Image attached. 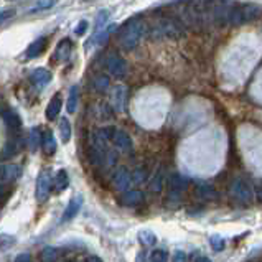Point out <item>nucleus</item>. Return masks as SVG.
<instances>
[{
    "mask_svg": "<svg viewBox=\"0 0 262 262\" xmlns=\"http://www.w3.org/2000/svg\"><path fill=\"white\" fill-rule=\"evenodd\" d=\"M145 33V24L141 19H130L119 31V42L124 49H134Z\"/></svg>",
    "mask_w": 262,
    "mask_h": 262,
    "instance_id": "f257e3e1",
    "label": "nucleus"
},
{
    "mask_svg": "<svg viewBox=\"0 0 262 262\" xmlns=\"http://www.w3.org/2000/svg\"><path fill=\"white\" fill-rule=\"evenodd\" d=\"M183 31H185L183 24L173 15L162 17L153 25V37L157 38H178L183 35Z\"/></svg>",
    "mask_w": 262,
    "mask_h": 262,
    "instance_id": "f03ea898",
    "label": "nucleus"
},
{
    "mask_svg": "<svg viewBox=\"0 0 262 262\" xmlns=\"http://www.w3.org/2000/svg\"><path fill=\"white\" fill-rule=\"evenodd\" d=\"M262 8L254 5V3H234L231 19H229V25H246L249 22H254L261 17Z\"/></svg>",
    "mask_w": 262,
    "mask_h": 262,
    "instance_id": "7ed1b4c3",
    "label": "nucleus"
},
{
    "mask_svg": "<svg viewBox=\"0 0 262 262\" xmlns=\"http://www.w3.org/2000/svg\"><path fill=\"white\" fill-rule=\"evenodd\" d=\"M231 196L239 203H249L252 196H254V193H252V187L246 180L236 178L231 183Z\"/></svg>",
    "mask_w": 262,
    "mask_h": 262,
    "instance_id": "20e7f679",
    "label": "nucleus"
},
{
    "mask_svg": "<svg viewBox=\"0 0 262 262\" xmlns=\"http://www.w3.org/2000/svg\"><path fill=\"white\" fill-rule=\"evenodd\" d=\"M51 177H49V173L47 170H42L37 178V187H35V196H37V200L40 203H43L45 200L48 198L49 191H51Z\"/></svg>",
    "mask_w": 262,
    "mask_h": 262,
    "instance_id": "39448f33",
    "label": "nucleus"
},
{
    "mask_svg": "<svg viewBox=\"0 0 262 262\" xmlns=\"http://www.w3.org/2000/svg\"><path fill=\"white\" fill-rule=\"evenodd\" d=\"M0 117H2L3 124L7 125V129L10 130L13 135H17V134L20 132V129H22V119H20V116L17 114L15 111L10 109V107H5V109L0 111Z\"/></svg>",
    "mask_w": 262,
    "mask_h": 262,
    "instance_id": "423d86ee",
    "label": "nucleus"
},
{
    "mask_svg": "<svg viewBox=\"0 0 262 262\" xmlns=\"http://www.w3.org/2000/svg\"><path fill=\"white\" fill-rule=\"evenodd\" d=\"M114 129L112 127H106V129H99L91 135V142H93V148H97V150L104 152L106 150L107 142L112 141L114 137Z\"/></svg>",
    "mask_w": 262,
    "mask_h": 262,
    "instance_id": "0eeeda50",
    "label": "nucleus"
},
{
    "mask_svg": "<svg viewBox=\"0 0 262 262\" xmlns=\"http://www.w3.org/2000/svg\"><path fill=\"white\" fill-rule=\"evenodd\" d=\"M106 66L114 78H124L125 73H127V63L117 55H111L109 58H107Z\"/></svg>",
    "mask_w": 262,
    "mask_h": 262,
    "instance_id": "6e6552de",
    "label": "nucleus"
},
{
    "mask_svg": "<svg viewBox=\"0 0 262 262\" xmlns=\"http://www.w3.org/2000/svg\"><path fill=\"white\" fill-rule=\"evenodd\" d=\"M111 101H112V109H114L116 112H124L125 101H127V88L122 86V84L114 86Z\"/></svg>",
    "mask_w": 262,
    "mask_h": 262,
    "instance_id": "1a4fd4ad",
    "label": "nucleus"
},
{
    "mask_svg": "<svg viewBox=\"0 0 262 262\" xmlns=\"http://www.w3.org/2000/svg\"><path fill=\"white\" fill-rule=\"evenodd\" d=\"M112 183H114L116 190H119V191H125V190L130 187L132 178H130V171L127 170V167H119V168L116 170Z\"/></svg>",
    "mask_w": 262,
    "mask_h": 262,
    "instance_id": "9d476101",
    "label": "nucleus"
},
{
    "mask_svg": "<svg viewBox=\"0 0 262 262\" xmlns=\"http://www.w3.org/2000/svg\"><path fill=\"white\" fill-rule=\"evenodd\" d=\"M22 175V168L15 164H5L0 165V182L3 183H12L19 180Z\"/></svg>",
    "mask_w": 262,
    "mask_h": 262,
    "instance_id": "9b49d317",
    "label": "nucleus"
},
{
    "mask_svg": "<svg viewBox=\"0 0 262 262\" xmlns=\"http://www.w3.org/2000/svg\"><path fill=\"white\" fill-rule=\"evenodd\" d=\"M112 142H114L117 150H120V152L127 153L132 150V141H130L129 134L124 132V130H117L114 134V137H112Z\"/></svg>",
    "mask_w": 262,
    "mask_h": 262,
    "instance_id": "f8f14e48",
    "label": "nucleus"
},
{
    "mask_svg": "<svg viewBox=\"0 0 262 262\" xmlns=\"http://www.w3.org/2000/svg\"><path fill=\"white\" fill-rule=\"evenodd\" d=\"M81 206H83V196H73L70 200V203H68V206H66V210H65V214H63V218L61 221H70V219H73L76 214L79 213V210H81Z\"/></svg>",
    "mask_w": 262,
    "mask_h": 262,
    "instance_id": "ddd939ff",
    "label": "nucleus"
},
{
    "mask_svg": "<svg viewBox=\"0 0 262 262\" xmlns=\"http://www.w3.org/2000/svg\"><path fill=\"white\" fill-rule=\"evenodd\" d=\"M30 79L37 88L42 89L47 84H49V81H51V73H49L48 70H45V68H38V70H35L33 73L30 74Z\"/></svg>",
    "mask_w": 262,
    "mask_h": 262,
    "instance_id": "4468645a",
    "label": "nucleus"
},
{
    "mask_svg": "<svg viewBox=\"0 0 262 262\" xmlns=\"http://www.w3.org/2000/svg\"><path fill=\"white\" fill-rule=\"evenodd\" d=\"M61 96L60 94H55V96L51 97V101L48 102V107H47V119L48 120H55L58 116H60V112H61Z\"/></svg>",
    "mask_w": 262,
    "mask_h": 262,
    "instance_id": "2eb2a0df",
    "label": "nucleus"
},
{
    "mask_svg": "<svg viewBox=\"0 0 262 262\" xmlns=\"http://www.w3.org/2000/svg\"><path fill=\"white\" fill-rule=\"evenodd\" d=\"M47 43H48V40L45 37H40L38 40H35V42L31 43L28 48H26V58L40 56L45 51V48H47Z\"/></svg>",
    "mask_w": 262,
    "mask_h": 262,
    "instance_id": "dca6fc26",
    "label": "nucleus"
},
{
    "mask_svg": "<svg viewBox=\"0 0 262 262\" xmlns=\"http://www.w3.org/2000/svg\"><path fill=\"white\" fill-rule=\"evenodd\" d=\"M168 185H170V191L173 195H178L180 191H183L187 188V178L182 177L180 173H171L168 178Z\"/></svg>",
    "mask_w": 262,
    "mask_h": 262,
    "instance_id": "f3484780",
    "label": "nucleus"
},
{
    "mask_svg": "<svg viewBox=\"0 0 262 262\" xmlns=\"http://www.w3.org/2000/svg\"><path fill=\"white\" fill-rule=\"evenodd\" d=\"M143 201V193L142 191H127L122 196V203L125 206H137Z\"/></svg>",
    "mask_w": 262,
    "mask_h": 262,
    "instance_id": "a211bd4d",
    "label": "nucleus"
},
{
    "mask_svg": "<svg viewBox=\"0 0 262 262\" xmlns=\"http://www.w3.org/2000/svg\"><path fill=\"white\" fill-rule=\"evenodd\" d=\"M42 145H43L45 152H47L48 155H53V153L56 152V141H55V135H53L51 130L45 132L43 139H42Z\"/></svg>",
    "mask_w": 262,
    "mask_h": 262,
    "instance_id": "6ab92c4d",
    "label": "nucleus"
},
{
    "mask_svg": "<svg viewBox=\"0 0 262 262\" xmlns=\"http://www.w3.org/2000/svg\"><path fill=\"white\" fill-rule=\"evenodd\" d=\"M196 195L201 198V200H214L218 196L216 190L211 187V185H198L196 187Z\"/></svg>",
    "mask_w": 262,
    "mask_h": 262,
    "instance_id": "aec40b11",
    "label": "nucleus"
},
{
    "mask_svg": "<svg viewBox=\"0 0 262 262\" xmlns=\"http://www.w3.org/2000/svg\"><path fill=\"white\" fill-rule=\"evenodd\" d=\"M53 185H55V190H56L58 193L65 191V190L68 188V185H70V177H68V173H66L65 170H60V171H58Z\"/></svg>",
    "mask_w": 262,
    "mask_h": 262,
    "instance_id": "412c9836",
    "label": "nucleus"
},
{
    "mask_svg": "<svg viewBox=\"0 0 262 262\" xmlns=\"http://www.w3.org/2000/svg\"><path fill=\"white\" fill-rule=\"evenodd\" d=\"M28 147L31 152H37L40 147H42V134H40V129L35 127L30 130L28 134Z\"/></svg>",
    "mask_w": 262,
    "mask_h": 262,
    "instance_id": "4be33fe9",
    "label": "nucleus"
},
{
    "mask_svg": "<svg viewBox=\"0 0 262 262\" xmlns=\"http://www.w3.org/2000/svg\"><path fill=\"white\" fill-rule=\"evenodd\" d=\"M20 150V141L19 139H10L7 143H5V147H3V152H2V159H10V157L15 155L17 152Z\"/></svg>",
    "mask_w": 262,
    "mask_h": 262,
    "instance_id": "5701e85b",
    "label": "nucleus"
},
{
    "mask_svg": "<svg viewBox=\"0 0 262 262\" xmlns=\"http://www.w3.org/2000/svg\"><path fill=\"white\" fill-rule=\"evenodd\" d=\"M66 109L70 114H74L76 109H78V88L73 86L70 89V96H68V104H66Z\"/></svg>",
    "mask_w": 262,
    "mask_h": 262,
    "instance_id": "b1692460",
    "label": "nucleus"
},
{
    "mask_svg": "<svg viewBox=\"0 0 262 262\" xmlns=\"http://www.w3.org/2000/svg\"><path fill=\"white\" fill-rule=\"evenodd\" d=\"M71 55V42L70 40H65V42H61L58 45V49H56V58L61 61H66L68 58Z\"/></svg>",
    "mask_w": 262,
    "mask_h": 262,
    "instance_id": "393cba45",
    "label": "nucleus"
},
{
    "mask_svg": "<svg viewBox=\"0 0 262 262\" xmlns=\"http://www.w3.org/2000/svg\"><path fill=\"white\" fill-rule=\"evenodd\" d=\"M60 134H61V142L68 143L71 139V124L66 117H61L60 120Z\"/></svg>",
    "mask_w": 262,
    "mask_h": 262,
    "instance_id": "a878e982",
    "label": "nucleus"
},
{
    "mask_svg": "<svg viewBox=\"0 0 262 262\" xmlns=\"http://www.w3.org/2000/svg\"><path fill=\"white\" fill-rule=\"evenodd\" d=\"M15 242H17V239L10 236V234H0V252L10 249V247L15 246Z\"/></svg>",
    "mask_w": 262,
    "mask_h": 262,
    "instance_id": "bb28decb",
    "label": "nucleus"
},
{
    "mask_svg": "<svg viewBox=\"0 0 262 262\" xmlns=\"http://www.w3.org/2000/svg\"><path fill=\"white\" fill-rule=\"evenodd\" d=\"M139 241H141L143 246H153L157 242V236L152 231H141L139 233Z\"/></svg>",
    "mask_w": 262,
    "mask_h": 262,
    "instance_id": "cd10ccee",
    "label": "nucleus"
},
{
    "mask_svg": "<svg viewBox=\"0 0 262 262\" xmlns=\"http://www.w3.org/2000/svg\"><path fill=\"white\" fill-rule=\"evenodd\" d=\"M162 188H164V173H162V170H159L155 173V177H153L152 183H150V190L155 193H160Z\"/></svg>",
    "mask_w": 262,
    "mask_h": 262,
    "instance_id": "c85d7f7f",
    "label": "nucleus"
},
{
    "mask_svg": "<svg viewBox=\"0 0 262 262\" xmlns=\"http://www.w3.org/2000/svg\"><path fill=\"white\" fill-rule=\"evenodd\" d=\"M130 178H132L134 183H143L147 178V170L143 167H137L134 170V173H130Z\"/></svg>",
    "mask_w": 262,
    "mask_h": 262,
    "instance_id": "c756f323",
    "label": "nucleus"
},
{
    "mask_svg": "<svg viewBox=\"0 0 262 262\" xmlns=\"http://www.w3.org/2000/svg\"><path fill=\"white\" fill-rule=\"evenodd\" d=\"M109 88V78H107V76H97L96 79H94V89H96V91H106V89Z\"/></svg>",
    "mask_w": 262,
    "mask_h": 262,
    "instance_id": "7c9ffc66",
    "label": "nucleus"
},
{
    "mask_svg": "<svg viewBox=\"0 0 262 262\" xmlns=\"http://www.w3.org/2000/svg\"><path fill=\"white\" fill-rule=\"evenodd\" d=\"M56 251L55 247H45L42 252V262H55L56 261Z\"/></svg>",
    "mask_w": 262,
    "mask_h": 262,
    "instance_id": "2f4dec72",
    "label": "nucleus"
},
{
    "mask_svg": "<svg viewBox=\"0 0 262 262\" xmlns=\"http://www.w3.org/2000/svg\"><path fill=\"white\" fill-rule=\"evenodd\" d=\"M210 244H211V247L218 252V251H223L224 249V246H226V241L223 238H219V236H211L210 238Z\"/></svg>",
    "mask_w": 262,
    "mask_h": 262,
    "instance_id": "473e14b6",
    "label": "nucleus"
},
{
    "mask_svg": "<svg viewBox=\"0 0 262 262\" xmlns=\"http://www.w3.org/2000/svg\"><path fill=\"white\" fill-rule=\"evenodd\" d=\"M89 157H91V162L94 165H99V164H102V162H104V152L97 150V148H91Z\"/></svg>",
    "mask_w": 262,
    "mask_h": 262,
    "instance_id": "72a5a7b5",
    "label": "nucleus"
},
{
    "mask_svg": "<svg viewBox=\"0 0 262 262\" xmlns=\"http://www.w3.org/2000/svg\"><path fill=\"white\" fill-rule=\"evenodd\" d=\"M167 261H168V256H167V252H165V251L157 249V251H153V252H152L150 262H167Z\"/></svg>",
    "mask_w": 262,
    "mask_h": 262,
    "instance_id": "f704fd0d",
    "label": "nucleus"
},
{
    "mask_svg": "<svg viewBox=\"0 0 262 262\" xmlns=\"http://www.w3.org/2000/svg\"><path fill=\"white\" fill-rule=\"evenodd\" d=\"M112 30H114V25H111L109 28L104 30L102 33H101V37L96 38V40H97V43H99V45H104V43H106V42H107V37H109V33H111Z\"/></svg>",
    "mask_w": 262,
    "mask_h": 262,
    "instance_id": "c9c22d12",
    "label": "nucleus"
},
{
    "mask_svg": "<svg viewBox=\"0 0 262 262\" xmlns=\"http://www.w3.org/2000/svg\"><path fill=\"white\" fill-rule=\"evenodd\" d=\"M13 15H15V12H13V10H3V12H0V25L5 24V22H7L8 19H12Z\"/></svg>",
    "mask_w": 262,
    "mask_h": 262,
    "instance_id": "e433bc0d",
    "label": "nucleus"
},
{
    "mask_svg": "<svg viewBox=\"0 0 262 262\" xmlns=\"http://www.w3.org/2000/svg\"><path fill=\"white\" fill-rule=\"evenodd\" d=\"M171 262H187V254L183 251H177L171 257Z\"/></svg>",
    "mask_w": 262,
    "mask_h": 262,
    "instance_id": "4c0bfd02",
    "label": "nucleus"
},
{
    "mask_svg": "<svg viewBox=\"0 0 262 262\" xmlns=\"http://www.w3.org/2000/svg\"><path fill=\"white\" fill-rule=\"evenodd\" d=\"M30 261H31V257L28 252H24V254L17 256V259H15V262H30Z\"/></svg>",
    "mask_w": 262,
    "mask_h": 262,
    "instance_id": "58836bf2",
    "label": "nucleus"
},
{
    "mask_svg": "<svg viewBox=\"0 0 262 262\" xmlns=\"http://www.w3.org/2000/svg\"><path fill=\"white\" fill-rule=\"evenodd\" d=\"M86 28H88V24H86V22H81L79 26H78V28H76L74 33H76V35H83Z\"/></svg>",
    "mask_w": 262,
    "mask_h": 262,
    "instance_id": "ea45409f",
    "label": "nucleus"
},
{
    "mask_svg": "<svg viewBox=\"0 0 262 262\" xmlns=\"http://www.w3.org/2000/svg\"><path fill=\"white\" fill-rule=\"evenodd\" d=\"M86 262H102V261H101V257L91 256V257H88V259H86Z\"/></svg>",
    "mask_w": 262,
    "mask_h": 262,
    "instance_id": "a19ab883",
    "label": "nucleus"
},
{
    "mask_svg": "<svg viewBox=\"0 0 262 262\" xmlns=\"http://www.w3.org/2000/svg\"><path fill=\"white\" fill-rule=\"evenodd\" d=\"M3 196H5V188H3L2 185H0V200H2Z\"/></svg>",
    "mask_w": 262,
    "mask_h": 262,
    "instance_id": "79ce46f5",
    "label": "nucleus"
},
{
    "mask_svg": "<svg viewBox=\"0 0 262 262\" xmlns=\"http://www.w3.org/2000/svg\"><path fill=\"white\" fill-rule=\"evenodd\" d=\"M196 262H211V261L208 259V257H200V259H198Z\"/></svg>",
    "mask_w": 262,
    "mask_h": 262,
    "instance_id": "37998d69",
    "label": "nucleus"
},
{
    "mask_svg": "<svg viewBox=\"0 0 262 262\" xmlns=\"http://www.w3.org/2000/svg\"><path fill=\"white\" fill-rule=\"evenodd\" d=\"M257 198H259V200L262 201V190H261V191H259V193H257Z\"/></svg>",
    "mask_w": 262,
    "mask_h": 262,
    "instance_id": "c03bdc74",
    "label": "nucleus"
}]
</instances>
